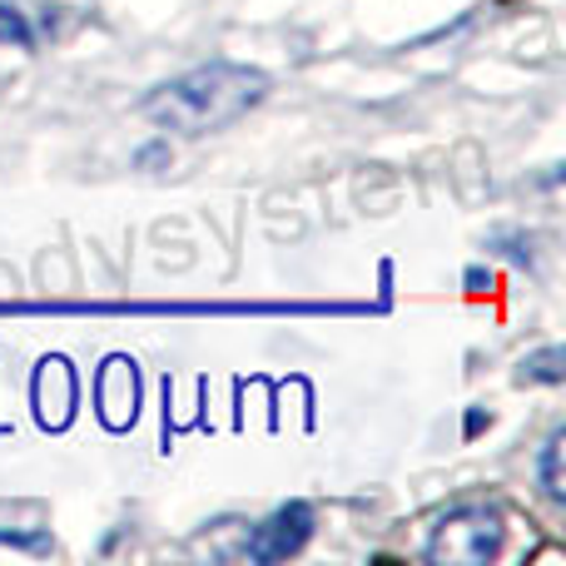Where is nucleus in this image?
I'll return each mask as SVG.
<instances>
[{"label":"nucleus","instance_id":"obj_1","mask_svg":"<svg viewBox=\"0 0 566 566\" xmlns=\"http://www.w3.org/2000/svg\"><path fill=\"white\" fill-rule=\"evenodd\" d=\"M269 95V75L249 65H205L189 70V75L159 85L145 99V119L179 135H209V129L234 125L239 115L259 105Z\"/></svg>","mask_w":566,"mask_h":566},{"label":"nucleus","instance_id":"obj_2","mask_svg":"<svg viewBox=\"0 0 566 566\" xmlns=\"http://www.w3.org/2000/svg\"><path fill=\"white\" fill-rule=\"evenodd\" d=\"M507 542V527L492 507H458L432 527V542H428V562L438 566H482L492 562Z\"/></svg>","mask_w":566,"mask_h":566},{"label":"nucleus","instance_id":"obj_3","mask_svg":"<svg viewBox=\"0 0 566 566\" xmlns=\"http://www.w3.org/2000/svg\"><path fill=\"white\" fill-rule=\"evenodd\" d=\"M313 537V507L308 502H283L274 517H264L249 537V557L254 562H289L308 547Z\"/></svg>","mask_w":566,"mask_h":566},{"label":"nucleus","instance_id":"obj_4","mask_svg":"<svg viewBox=\"0 0 566 566\" xmlns=\"http://www.w3.org/2000/svg\"><path fill=\"white\" fill-rule=\"evenodd\" d=\"M75 368H70L65 358H45L35 368V378H30V408H35V422L50 432L70 428V418H75Z\"/></svg>","mask_w":566,"mask_h":566},{"label":"nucleus","instance_id":"obj_5","mask_svg":"<svg viewBox=\"0 0 566 566\" xmlns=\"http://www.w3.org/2000/svg\"><path fill=\"white\" fill-rule=\"evenodd\" d=\"M95 412L109 432H125L139 418V373L129 358H105L95 373Z\"/></svg>","mask_w":566,"mask_h":566},{"label":"nucleus","instance_id":"obj_6","mask_svg":"<svg viewBox=\"0 0 566 566\" xmlns=\"http://www.w3.org/2000/svg\"><path fill=\"white\" fill-rule=\"evenodd\" d=\"M566 378V353L562 348H537L522 358L517 382H562Z\"/></svg>","mask_w":566,"mask_h":566},{"label":"nucleus","instance_id":"obj_7","mask_svg":"<svg viewBox=\"0 0 566 566\" xmlns=\"http://www.w3.org/2000/svg\"><path fill=\"white\" fill-rule=\"evenodd\" d=\"M562 448L566 438L562 432H552L547 448H542V492H547L552 502H566V478H562Z\"/></svg>","mask_w":566,"mask_h":566},{"label":"nucleus","instance_id":"obj_8","mask_svg":"<svg viewBox=\"0 0 566 566\" xmlns=\"http://www.w3.org/2000/svg\"><path fill=\"white\" fill-rule=\"evenodd\" d=\"M30 40H35V35H30V20L20 15V10L0 6V45H20V50H25Z\"/></svg>","mask_w":566,"mask_h":566},{"label":"nucleus","instance_id":"obj_9","mask_svg":"<svg viewBox=\"0 0 566 566\" xmlns=\"http://www.w3.org/2000/svg\"><path fill=\"white\" fill-rule=\"evenodd\" d=\"M468 289L472 293H488L492 289V274H482V269H468Z\"/></svg>","mask_w":566,"mask_h":566},{"label":"nucleus","instance_id":"obj_10","mask_svg":"<svg viewBox=\"0 0 566 566\" xmlns=\"http://www.w3.org/2000/svg\"><path fill=\"white\" fill-rule=\"evenodd\" d=\"M488 422H492L488 412H482V408H472V412H468V438H478V432L488 428Z\"/></svg>","mask_w":566,"mask_h":566}]
</instances>
